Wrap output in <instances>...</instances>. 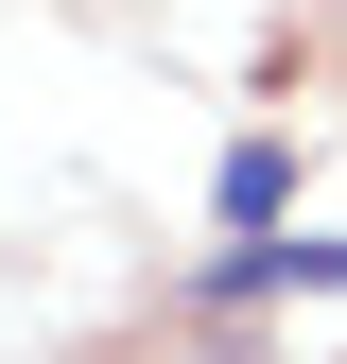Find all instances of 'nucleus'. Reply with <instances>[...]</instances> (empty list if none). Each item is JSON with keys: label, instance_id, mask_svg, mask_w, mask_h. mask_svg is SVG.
Returning a JSON list of instances; mask_svg holds the SVG:
<instances>
[{"label": "nucleus", "instance_id": "1", "mask_svg": "<svg viewBox=\"0 0 347 364\" xmlns=\"http://www.w3.org/2000/svg\"><path fill=\"white\" fill-rule=\"evenodd\" d=\"M208 295H347V243H226Z\"/></svg>", "mask_w": 347, "mask_h": 364}, {"label": "nucleus", "instance_id": "2", "mask_svg": "<svg viewBox=\"0 0 347 364\" xmlns=\"http://www.w3.org/2000/svg\"><path fill=\"white\" fill-rule=\"evenodd\" d=\"M208 208H226L243 243H278V208H295V156H278V139H226V173H208Z\"/></svg>", "mask_w": 347, "mask_h": 364}]
</instances>
